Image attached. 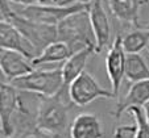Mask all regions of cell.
Segmentation results:
<instances>
[{"label":"cell","instance_id":"obj_12","mask_svg":"<svg viewBox=\"0 0 149 138\" xmlns=\"http://www.w3.org/2000/svg\"><path fill=\"white\" fill-rule=\"evenodd\" d=\"M112 16L135 28L143 26L140 24V8L145 4L144 0H106Z\"/></svg>","mask_w":149,"mask_h":138},{"label":"cell","instance_id":"obj_24","mask_svg":"<svg viewBox=\"0 0 149 138\" xmlns=\"http://www.w3.org/2000/svg\"><path fill=\"white\" fill-rule=\"evenodd\" d=\"M144 115H145V117H146V121L149 122V101L144 105Z\"/></svg>","mask_w":149,"mask_h":138},{"label":"cell","instance_id":"obj_4","mask_svg":"<svg viewBox=\"0 0 149 138\" xmlns=\"http://www.w3.org/2000/svg\"><path fill=\"white\" fill-rule=\"evenodd\" d=\"M4 21H9L19 29L20 33L23 34L34 48L37 55L48 45H50L52 42L58 41L57 25H49V24L33 21V20H29L26 17L19 14L15 11L12 12L9 19L4 20Z\"/></svg>","mask_w":149,"mask_h":138},{"label":"cell","instance_id":"obj_7","mask_svg":"<svg viewBox=\"0 0 149 138\" xmlns=\"http://www.w3.org/2000/svg\"><path fill=\"white\" fill-rule=\"evenodd\" d=\"M21 96L19 90L11 83L1 82L0 86V124H1V137L12 138L16 133L13 118L20 108Z\"/></svg>","mask_w":149,"mask_h":138},{"label":"cell","instance_id":"obj_19","mask_svg":"<svg viewBox=\"0 0 149 138\" xmlns=\"http://www.w3.org/2000/svg\"><path fill=\"white\" fill-rule=\"evenodd\" d=\"M136 121V135L135 138H149V122L140 107H132L127 110Z\"/></svg>","mask_w":149,"mask_h":138},{"label":"cell","instance_id":"obj_13","mask_svg":"<svg viewBox=\"0 0 149 138\" xmlns=\"http://www.w3.org/2000/svg\"><path fill=\"white\" fill-rule=\"evenodd\" d=\"M149 101V80H141V82L132 83L123 99L118 103L113 117L120 118L124 112L132 107H141L145 105Z\"/></svg>","mask_w":149,"mask_h":138},{"label":"cell","instance_id":"obj_8","mask_svg":"<svg viewBox=\"0 0 149 138\" xmlns=\"http://www.w3.org/2000/svg\"><path fill=\"white\" fill-rule=\"evenodd\" d=\"M125 57L127 53L123 48L121 36L118 34L106 55V71H107V76L111 82L115 97L119 95L123 78L125 76Z\"/></svg>","mask_w":149,"mask_h":138},{"label":"cell","instance_id":"obj_18","mask_svg":"<svg viewBox=\"0 0 149 138\" xmlns=\"http://www.w3.org/2000/svg\"><path fill=\"white\" fill-rule=\"evenodd\" d=\"M121 42L127 54L140 53L149 46V25L140 26L128 32L125 36L121 37Z\"/></svg>","mask_w":149,"mask_h":138},{"label":"cell","instance_id":"obj_1","mask_svg":"<svg viewBox=\"0 0 149 138\" xmlns=\"http://www.w3.org/2000/svg\"><path fill=\"white\" fill-rule=\"evenodd\" d=\"M69 104L73 103L69 96V88L66 87L53 96L37 95L36 126L54 138H62L69 126Z\"/></svg>","mask_w":149,"mask_h":138},{"label":"cell","instance_id":"obj_20","mask_svg":"<svg viewBox=\"0 0 149 138\" xmlns=\"http://www.w3.org/2000/svg\"><path fill=\"white\" fill-rule=\"evenodd\" d=\"M13 137H17V138H54L53 135L38 129L36 126V121H31V122H26L24 125L17 126L16 133H15Z\"/></svg>","mask_w":149,"mask_h":138},{"label":"cell","instance_id":"obj_11","mask_svg":"<svg viewBox=\"0 0 149 138\" xmlns=\"http://www.w3.org/2000/svg\"><path fill=\"white\" fill-rule=\"evenodd\" d=\"M0 68H1L3 75L8 79V82H12L13 79L32 72L34 70V66L32 65L31 59H28L21 53L1 49V53H0Z\"/></svg>","mask_w":149,"mask_h":138},{"label":"cell","instance_id":"obj_5","mask_svg":"<svg viewBox=\"0 0 149 138\" xmlns=\"http://www.w3.org/2000/svg\"><path fill=\"white\" fill-rule=\"evenodd\" d=\"M69 96L73 105H77V107H86L96 99L115 97L112 91L102 88L95 80V78L87 71H83L69 86Z\"/></svg>","mask_w":149,"mask_h":138},{"label":"cell","instance_id":"obj_3","mask_svg":"<svg viewBox=\"0 0 149 138\" xmlns=\"http://www.w3.org/2000/svg\"><path fill=\"white\" fill-rule=\"evenodd\" d=\"M9 83L19 91L44 96L57 95L65 88L62 67L53 70H33L26 75L13 79Z\"/></svg>","mask_w":149,"mask_h":138},{"label":"cell","instance_id":"obj_17","mask_svg":"<svg viewBox=\"0 0 149 138\" xmlns=\"http://www.w3.org/2000/svg\"><path fill=\"white\" fill-rule=\"evenodd\" d=\"M125 78L131 83L141 82V80H149V67L146 65L145 59L139 53L127 54Z\"/></svg>","mask_w":149,"mask_h":138},{"label":"cell","instance_id":"obj_2","mask_svg":"<svg viewBox=\"0 0 149 138\" xmlns=\"http://www.w3.org/2000/svg\"><path fill=\"white\" fill-rule=\"evenodd\" d=\"M57 29L58 41L68 43L71 53L84 48H93L94 50L96 49V38L87 9L68 16L57 25Z\"/></svg>","mask_w":149,"mask_h":138},{"label":"cell","instance_id":"obj_22","mask_svg":"<svg viewBox=\"0 0 149 138\" xmlns=\"http://www.w3.org/2000/svg\"><path fill=\"white\" fill-rule=\"evenodd\" d=\"M9 1L23 7H29V6H37V4H48L49 1H54V0H9Z\"/></svg>","mask_w":149,"mask_h":138},{"label":"cell","instance_id":"obj_6","mask_svg":"<svg viewBox=\"0 0 149 138\" xmlns=\"http://www.w3.org/2000/svg\"><path fill=\"white\" fill-rule=\"evenodd\" d=\"M88 9V4L75 3L71 6H48V4H37V6H29L19 9L17 13L26 17L33 21L49 24V25H58L62 20L68 16L77 12Z\"/></svg>","mask_w":149,"mask_h":138},{"label":"cell","instance_id":"obj_16","mask_svg":"<svg viewBox=\"0 0 149 138\" xmlns=\"http://www.w3.org/2000/svg\"><path fill=\"white\" fill-rule=\"evenodd\" d=\"M71 50L68 43L62 41H56L48 45L36 58L32 59V65L36 67L44 63H56V62H65L66 59L71 55Z\"/></svg>","mask_w":149,"mask_h":138},{"label":"cell","instance_id":"obj_27","mask_svg":"<svg viewBox=\"0 0 149 138\" xmlns=\"http://www.w3.org/2000/svg\"><path fill=\"white\" fill-rule=\"evenodd\" d=\"M148 51H149V46H148Z\"/></svg>","mask_w":149,"mask_h":138},{"label":"cell","instance_id":"obj_9","mask_svg":"<svg viewBox=\"0 0 149 138\" xmlns=\"http://www.w3.org/2000/svg\"><path fill=\"white\" fill-rule=\"evenodd\" d=\"M0 46L6 50L21 53L31 61L37 57L36 50L31 45V42L20 33V30L13 24L4 20H1L0 23Z\"/></svg>","mask_w":149,"mask_h":138},{"label":"cell","instance_id":"obj_14","mask_svg":"<svg viewBox=\"0 0 149 138\" xmlns=\"http://www.w3.org/2000/svg\"><path fill=\"white\" fill-rule=\"evenodd\" d=\"M103 130L99 118L95 115L82 113L73 120L70 125V138H102Z\"/></svg>","mask_w":149,"mask_h":138},{"label":"cell","instance_id":"obj_21","mask_svg":"<svg viewBox=\"0 0 149 138\" xmlns=\"http://www.w3.org/2000/svg\"><path fill=\"white\" fill-rule=\"evenodd\" d=\"M136 125H121L113 132V138H135Z\"/></svg>","mask_w":149,"mask_h":138},{"label":"cell","instance_id":"obj_15","mask_svg":"<svg viewBox=\"0 0 149 138\" xmlns=\"http://www.w3.org/2000/svg\"><path fill=\"white\" fill-rule=\"evenodd\" d=\"M94 53H95V50L93 48H84L82 50L73 53L63 62V65H62V76H63V84H65L66 88H69V86L84 71L88 57H90V54Z\"/></svg>","mask_w":149,"mask_h":138},{"label":"cell","instance_id":"obj_25","mask_svg":"<svg viewBox=\"0 0 149 138\" xmlns=\"http://www.w3.org/2000/svg\"><path fill=\"white\" fill-rule=\"evenodd\" d=\"M144 1H145V4H146V3H148V1H149V0H144Z\"/></svg>","mask_w":149,"mask_h":138},{"label":"cell","instance_id":"obj_23","mask_svg":"<svg viewBox=\"0 0 149 138\" xmlns=\"http://www.w3.org/2000/svg\"><path fill=\"white\" fill-rule=\"evenodd\" d=\"M93 0H59L58 6H71L73 3H83V4H90Z\"/></svg>","mask_w":149,"mask_h":138},{"label":"cell","instance_id":"obj_10","mask_svg":"<svg viewBox=\"0 0 149 138\" xmlns=\"http://www.w3.org/2000/svg\"><path fill=\"white\" fill-rule=\"evenodd\" d=\"M103 0H93L88 4V14L93 26L94 34L96 38V49L95 53H100L106 46L110 43V34H111V25L110 20L102 6Z\"/></svg>","mask_w":149,"mask_h":138},{"label":"cell","instance_id":"obj_26","mask_svg":"<svg viewBox=\"0 0 149 138\" xmlns=\"http://www.w3.org/2000/svg\"><path fill=\"white\" fill-rule=\"evenodd\" d=\"M54 1H57V3H58V0H54Z\"/></svg>","mask_w":149,"mask_h":138}]
</instances>
